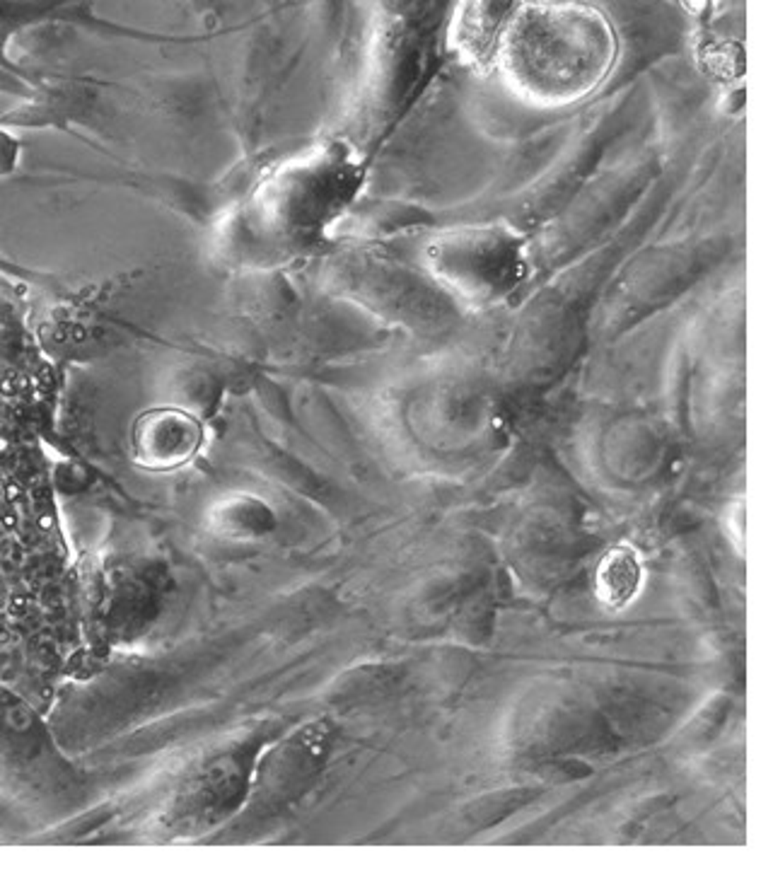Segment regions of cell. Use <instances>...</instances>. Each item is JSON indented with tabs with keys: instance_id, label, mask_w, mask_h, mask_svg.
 I'll use <instances>...</instances> for the list:
<instances>
[{
	"instance_id": "6",
	"label": "cell",
	"mask_w": 773,
	"mask_h": 870,
	"mask_svg": "<svg viewBox=\"0 0 773 870\" xmlns=\"http://www.w3.org/2000/svg\"><path fill=\"white\" fill-rule=\"evenodd\" d=\"M643 580V563L631 544H617L602 556L595 575L597 597L612 609L626 607L638 592Z\"/></svg>"
},
{
	"instance_id": "2",
	"label": "cell",
	"mask_w": 773,
	"mask_h": 870,
	"mask_svg": "<svg viewBox=\"0 0 773 870\" xmlns=\"http://www.w3.org/2000/svg\"><path fill=\"white\" fill-rule=\"evenodd\" d=\"M365 179L363 155L346 140H331L264 186L252 213L254 233L278 252L307 250L346 216Z\"/></svg>"
},
{
	"instance_id": "3",
	"label": "cell",
	"mask_w": 773,
	"mask_h": 870,
	"mask_svg": "<svg viewBox=\"0 0 773 870\" xmlns=\"http://www.w3.org/2000/svg\"><path fill=\"white\" fill-rule=\"evenodd\" d=\"M423 262L440 283L474 302L510 295L529 271L527 240L505 223L440 233L426 245Z\"/></svg>"
},
{
	"instance_id": "4",
	"label": "cell",
	"mask_w": 773,
	"mask_h": 870,
	"mask_svg": "<svg viewBox=\"0 0 773 870\" xmlns=\"http://www.w3.org/2000/svg\"><path fill=\"white\" fill-rule=\"evenodd\" d=\"M201 423L182 409H152L133 426V460L150 472H172L199 452Z\"/></svg>"
},
{
	"instance_id": "1",
	"label": "cell",
	"mask_w": 773,
	"mask_h": 870,
	"mask_svg": "<svg viewBox=\"0 0 773 870\" xmlns=\"http://www.w3.org/2000/svg\"><path fill=\"white\" fill-rule=\"evenodd\" d=\"M503 80L534 106H568L590 97L619 56L614 25L583 0L522 3L493 47Z\"/></svg>"
},
{
	"instance_id": "5",
	"label": "cell",
	"mask_w": 773,
	"mask_h": 870,
	"mask_svg": "<svg viewBox=\"0 0 773 870\" xmlns=\"http://www.w3.org/2000/svg\"><path fill=\"white\" fill-rule=\"evenodd\" d=\"M522 0H459L450 44L466 63H483L493 56L495 39Z\"/></svg>"
}]
</instances>
